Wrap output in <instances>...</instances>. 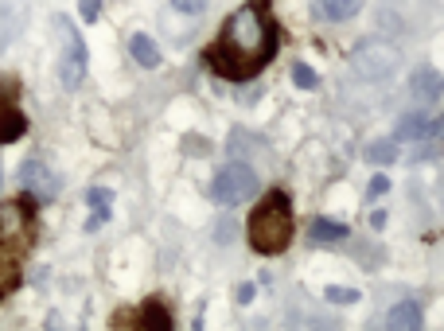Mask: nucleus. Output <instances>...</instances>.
<instances>
[{"label":"nucleus","instance_id":"obj_9","mask_svg":"<svg viewBox=\"0 0 444 331\" xmlns=\"http://www.w3.org/2000/svg\"><path fill=\"white\" fill-rule=\"evenodd\" d=\"M440 136V121L429 113H405L398 125V141H413V145H433Z\"/></svg>","mask_w":444,"mask_h":331},{"label":"nucleus","instance_id":"obj_2","mask_svg":"<svg viewBox=\"0 0 444 331\" xmlns=\"http://www.w3.org/2000/svg\"><path fill=\"white\" fill-rule=\"evenodd\" d=\"M35 207L32 199H8L0 203V300L20 289L24 261L35 246Z\"/></svg>","mask_w":444,"mask_h":331},{"label":"nucleus","instance_id":"obj_11","mask_svg":"<svg viewBox=\"0 0 444 331\" xmlns=\"http://www.w3.org/2000/svg\"><path fill=\"white\" fill-rule=\"evenodd\" d=\"M410 93L417 98V102H429V105H433L436 98H440V74H436V70H429V67L413 70V78H410Z\"/></svg>","mask_w":444,"mask_h":331},{"label":"nucleus","instance_id":"obj_19","mask_svg":"<svg viewBox=\"0 0 444 331\" xmlns=\"http://www.w3.org/2000/svg\"><path fill=\"white\" fill-rule=\"evenodd\" d=\"M324 297L331 300V304H355V300H362L355 289H339V285H331V289H324Z\"/></svg>","mask_w":444,"mask_h":331},{"label":"nucleus","instance_id":"obj_4","mask_svg":"<svg viewBox=\"0 0 444 331\" xmlns=\"http://www.w3.org/2000/svg\"><path fill=\"white\" fill-rule=\"evenodd\" d=\"M210 195L222 207L246 203V199L258 195V171H253L250 164H227V168L215 176V183H210Z\"/></svg>","mask_w":444,"mask_h":331},{"label":"nucleus","instance_id":"obj_12","mask_svg":"<svg viewBox=\"0 0 444 331\" xmlns=\"http://www.w3.org/2000/svg\"><path fill=\"white\" fill-rule=\"evenodd\" d=\"M312 8H316L319 20L339 24V20H351L355 12H359V0H312Z\"/></svg>","mask_w":444,"mask_h":331},{"label":"nucleus","instance_id":"obj_17","mask_svg":"<svg viewBox=\"0 0 444 331\" xmlns=\"http://www.w3.org/2000/svg\"><path fill=\"white\" fill-rule=\"evenodd\" d=\"M367 160L370 164H394L398 160V145L394 141H374V145L367 148Z\"/></svg>","mask_w":444,"mask_h":331},{"label":"nucleus","instance_id":"obj_6","mask_svg":"<svg viewBox=\"0 0 444 331\" xmlns=\"http://www.w3.org/2000/svg\"><path fill=\"white\" fill-rule=\"evenodd\" d=\"M351 67L359 70L367 82H382V78L394 74L398 67V51L390 47V43H378V39H362L359 47H355L351 55Z\"/></svg>","mask_w":444,"mask_h":331},{"label":"nucleus","instance_id":"obj_20","mask_svg":"<svg viewBox=\"0 0 444 331\" xmlns=\"http://www.w3.org/2000/svg\"><path fill=\"white\" fill-rule=\"evenodd\" d=\"M176 4V12H187V16H195V12H203L210 4V0H172Z\"/></svg>","mask_w":444,"mask_h":331},{"label":"nucleus","instance_id":"obj_13","mask_svg":"<svg viewBox=\"0 0 444 331\" xmlns=\"http://www.w3.org/2000/svg\"><path fill=\"white\" fill-rule=\"evenodd\" d=\"M386 323H390V331H413V327H421V308L413 300H402V304L390 308Z\"/></svg>","mask_w":444,"mask_h":331},{"label":"nucleus","instance_id":"obj_14","mask_svg":"<svg viewBox=\"0 0 444 331\" xmlns=\"http://www.w3.org/2000/svg\"><path fill=\"white\" fill-rule=\"evenodd\" d=\"M86 199H90V207H94V219L86 222V226L98 230L101 222L109 219V203H113V191H109V187H90V191H86Z\"/></svg>","mask_w":444,"mask_h":331},{"label":"nucleus","instance_id":"obj_15","mask_svg":"<svg viewBox=\"0 0 444 331\" xmlns=\"http://www.w3.org/2000/svg\"><path fill=\"white\" fill-rule=\"evenodd\" d=\"M129 51H133V59L141 63V67H148V70H152V67H160V51H156V43H152L148 35L137 32L133 39H129Z\"/></svg>","mask_w":444,"mask_h":331},{"label":"nucleus","instance_id":"obj_7","mask_svg":"<svg viewBox=\"0 0 444 331\" xmlns=\"http://www.w3.org/2000/svg\"><path fill=\"white\" fill-rule=\"evenodd\" d=\"M16 98H20L16 78H0V145H12L27 133V117L20 113Z\"/></svg>","mask_w":444,"mask_h":331},{"label":"nucleus","instance_id":"obj_3","mask_svg":"<svg viewBox=\"0 0 444 331\" xmlns=\"http://www.w3.org/2000/svg\"><path fill=\"white\" fill-rule=\"evenodd\" d=\"M288 242H293V203L285 191H269L250 214V246L273 257L288 249Z\"/></svg>","mask_w":444,"mask_h":331},{"label":"nucleus","instance_id":"obj_10","mask_svg":"<svg viewBox=\"0 0 444 331\" xmlns=\"http://www.w3.org/2000/svg\"><path fill=\"white\" fill-rule=\"evenodd\" d=\"M118 320H129L133 327H144V331H168L172 327V312L164 308V300H148V304H144V312L118 316Z\"/></svg>","mask_w":444,"mask_h":331},{"label":"nucleus","instance_id":"obj_21","mask_svg":"<svg viewBox=\"0 0 444 331\" xmlns=\"http://www.w3.org/2000/svg\"><path fill=\"white\" fill-rule=\"evenodd\" d=\"M78 12H82V20H98L101 0H78Z\"/></svg>","mask_w":444,"mask_h":331},{"label":"nucleus","instance_id":"obj_8","mask_svg":"<svg viewBox=\"0 0 444 331\" xmlns=\"http://www.w3.org/2000/svg\"><path fill=\"white\" fill-rule=\"evenodd\" d=\"M20 183H24V191H27L32 203H51V199L59 195V176H55L43 160H24Z\"/></svg>","mask_w":444,"mask_h":331},{"label":"nucleus","instance_id":"obj_5","mask_svg":"<svg viewBox=\"0 0 444 331\" xmlns=\"http://www.w3.org/2000/svg\"><path fill=\"white\" fill-rule=\"evenodd\" d=\"M55 27H59V39H63L59 82L67 86V90H75V86H82V78H86V43H82V35L70 27L67 16H55Z\"/></svg>","mask_w":444,"mask_h":331},{"label":"nucleus","instance_id":"obj_1","mask_svg":"<svg viewBox=\"0 0 444 331\" xmlns=\"http://www.w3.org/2000/svg\"><path fill=\"white\" fill-rule=\"evenodd\" d=\"M277 43H281V27H277L273 8L265 0H250L227 20L218 39L207 47V63L227 82H250L273 63Z\"/></svg>","mask_w":444,"mask_h":331},{"label":"nucleus","instance_id":"obj_18","mask_svg":"<svg viewBox=\"0 0 444 331\" xmlns=\"http://www.w3.org/2000/svg\"><path fill=\"white\" fill-rule=\"evenodd\" d=\"M293 78H296V86H300V90H316V86H319L316 70L304 67V63H296V67H293Z\"/></svg>","mask_w":444,"mask_h":331},{"label":"nucleus","instance_id":"obj_22","mask_svg":"<svg viewBox=\"0 0 444 331\" xmlns=\"http://www.w3.org/2000/svg\"><path fill=\"white\" fill-rule=\"evenodd\" d=\"M386 187H390V179H386V176H374V183H370V191H367V195H370V199H378V195L386 191Z\"/></svg>","mask_w":444,"mask_h":331},{"label":"nucleus","instance_id":"obj_16","mask_svg":"<svg viewBox=\"0 0 444 331\" xmlns=\"http://www.w3.org/2000/svg\"><path fill=\"white\" fill-rule=\"evenodd\" d=\"M347 238V226L343 222H331V219H316L312 222V242H343Z\"/></svg>","mask_w":444,"mask_h":331}]
</instances>
